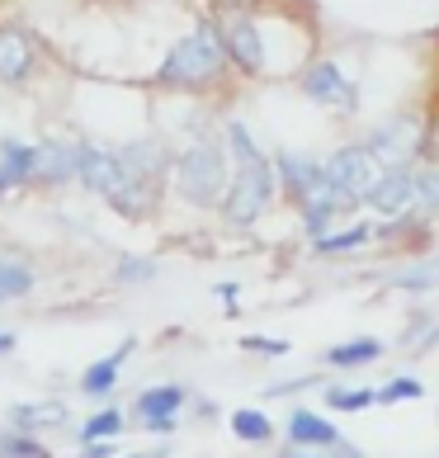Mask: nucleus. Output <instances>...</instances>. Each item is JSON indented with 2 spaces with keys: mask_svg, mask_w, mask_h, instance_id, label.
<instances>
[{
  "mask_svg": "<svg viewBox=\"0 0 439 458\" xmlns=\"http://www.w3.org/2000/svg\"><path fill=\"white\" fill-rule=\"evenodd\" d=\"M223 66L227 53H223V38H217V24H198L165 53V62L156 66V81L171 90H198L223 76Z\"/></svg>",
  "mask_w": 439,
  "mask_h": 458,
  "instance_id": "nucleus-1",
  "label": "nucleus"
},
{
  "mask_svg": "<svg viewBox=\"0 0 439 458\" xmlns=\"http://www.w3.org/2000/svg\"><path fill=\"white\" fill-rule=\"evenodd\" d=\"M118 161H123V184L109 194V203L123 217H147V208L156 203L161 184H165V151L156 142H132L128 151H118Z\"/></svg>",
  "mask_w": 439,
  "mask_h": 458,
  "instance_id": "nucleus-2",
  "label": "nucleus"
},
{
  "mask_svg": "<svg viewBox=\"0 0 439 458\" xmlns=\"http://www.w3.org/2000/svg\"><path fill=\"white\" fill-rule=\"evenodd\" d=\"M175 190H180L184 203H194V208H217L223 190H227V151L208 138L184 147L180 161H175Z\"/></svg>",
  "mask_w": 439,
  "mask_h": 458,
  "instance_id": "nucleus-3",
  "label": "nucleus"
},
{
  "mask_svg": "<svg viewBox=\"0 0 439 458\" xmlns=\"http://www.w3.org/2000/svg\"><path fill=\"white\" fill-rule=\"evenodd\" d=\"M269 199H274V161L265 151H256V157L236 161V175H227V190L217 208H223L232 227H250L269 208Z\"/></svg>",
  "mask_w": 439,
  "mask_h": 458,
  "instance_id": "nucleus-4",
  "label": "nucleus"
},
{
  "mask_svg": "<svg viewBox=\"0 0 439 458\" xmlns=\"http://www.w3.org/2000/svg\"><path fill=\"white\" fill-rule=\"evenodd\" d=\"M217 38H223V53L227 62H236L246 76H260L265 72V38L250 14H227L223 24H217Z\"/></svg>",
  "mask_w": 439,
  "mask_h": 458,
  "instance_id": "nucleus-5",
  "label": "nucleus"
},
{
  "mask_svg": "<svg viewBox=\"0 0 439 458\" xmlns=\"http://www.w3.org/2000/svg\"><path fill=\"white\" fill-rule=\"evenodd\" d=\"M374 213H383V217H397V213H407L411 203H416V175L407 171V165H393V171H383V175H374V184L359 194Z\"/></svg>",
  "mask_w": 439,
  "mask_h": 458,
  "instance_id": "nucleus-6",
  "label": "nucleus"
},
{
  "mask_svg": "<svg viewBox=\"0 0 439 458\" xmlns=\"http://www.w3.org/2000/svg\"><path fill=\"white\" fill-rule=\"evenodd\" d=\"M302 90H308V99H317V105H331V109H354V105H359V90H354V81H350L335 62L308 66V76H302Z\"/></svg>",
  "mask_w": 439,
  "mask_h": 458,
  "instance_id": "nucleus-7",
  "label": "nucleus"
},
{
  "mask_svg": "<svg viewBox=\"0 0 439 458\" xmlns=\"http://www.w3.org/2000/svg\"><path fill=\"white\" fill-rule=\"evenodd\" d=\"M76 180L86 184L90 194L109 199V194L118 190V184H123V161H118V151H105V147H90V142H80Z\"/></svg>",
  "mask_w": 439,
  "mask_h": 458,
  "instance_id": "nucleus-8",
  "label": "nucleus"
},
{
  "mask_svg": "<svg viewBox=\"0 0 439 458\" xmlns=\"http://www.w3.org/2000/svg\"><path fill=\"white\" fill-rule=\"evenodd\" d=\"M322 171H326V180L335 184V190H345V194H354V199H359L368 184H374V175H378V171H374V151H368V147L335 151Z\"/></svg>",
  "mask_w": 439,
  "mask_h": 458,
  "instance_id": "nucleus-9",
  "label": "nucleus"
},
{
  "mask_svg": "<svg viewBox=\"0 0 439 458\" xmlns=\"http://www.w3.org/2000/svg\"><path fill=\"white\" fill-rule=\"evenodd\" d=\"M33 62H38V53H33V38L24 29H0V86H20V81H29Z\"/></svg>",
  "mask_w": 439,
  "mask_h": 458,
  "instance_id": "nucleus-10",
  "label": "nucleus"
},
{
  "mask_svg": "<svg viewBox=\"0 0 439 458\" xmlns=\"http://www.w3.org/2000/svg\"><path fill=\"white\" fill-rule=\"evenodd\" d=\"M76 161H80V147H76V142L33 147V180H43V184H66V180H76Z\"/></svg>",
  "mask_w": 439,
  "mask_h": 458,
  "instance_id": "nucleus-11",
  "label": "nucleus"
},
{
  "mask_svg": "<svg viewBox=\"0 0 439 458\" xmlns=\"http://www.w3.org/2000/svg\"><path fill=\"white\" fill-rule=\"evenodd\" d=\"M29 180H33V147L14 142V138H0V194L20 190Z\"/></svg>",
  "mask_w": 439,
  "mask_h": 458,
  "instance_id": "nucleus-12",
  "label": "nucleus"
},
{
  "mask_svg": "<svg viewBox=\"0 0 439 458\" xmlns=\"http://www.w3.org/2000/svg\"><path fill=\"white\" fill-rule=\"evenodd\" d=\"M274 180H283V190H289L293 199H302L317 180H322V165H317L312 157H298V151H279L274 157Z\"/></svg>",
  "mask_w": 439,
  "mask_h": 458,
  "instance_id": "nucleus-13",
  "label": "nucleus"
},
{
  "mask_svg": "<svg viewBox=\"0 0 439 458\" xmlns=\"http://www.w3.org/2000/svg\"><path fill=\"white\" fill-rule=\"evenodd\" d=\"M132 345H138V341H123L114 354H105V360H95V364L86 369V378H80V393H86V397H105L109 387L118 383V369H123V360L132 354Z\"/></svg>",
  "mask_w": 439,
  "mask_h": 458,
  "instance_id": "nucleus-14",
  "label": "nucleus"
},
{
  "mask_svg": "<svg viewBox=\"0 0 439 458\" xmlns=\"http://www.w3.org/2000/svg\"><path fill=\"white\" fill-rule=\"evenodd\" d=\"M289 439L293 445H341V430L331 426V420H322L317 411H298L289 416Z\"/></svg>",
  "mask_w": 439,
  "mask_h": 458,
  "instance_id": "nucleus-15",
  "label": "nucleus"
},
{
  "mask_svg": "<svg viewBox=\"0 0 439 458\" xmlns=\"http://www.w3.org/2000/svg\"><path fill=\"white\" fill-rule=\"evenodd\" d=\"M180 402H184V387L175 383H161V387H147V393L138 397V416H175L180 411Z\"/></svg>",
  "mask_w": 439,
  "mask_h": 458,
  "instance_id": "nucleus-16",
  "label": "nucleus"
},
{
  "mask_svg": "<svg viewBox=\"0 0 439 458\" xmlns=\"http://www.w3.org/2000/svg\"><path fill=\"white\" fill-rule=\"evenodd\" d=\"M383 354V341H374V335H359V341H350V345H335L326 350V360L335 369H354V364H374Z\"/></svg>",
  "mask_w": 439,
  "mask_h": 458,
  "instance_id": "nucleus-17",
  "label": "nucleus"
},
{
  "mask_svg": "<svg viewBox=\"0 0 439 458\" xmlns=\"http://www.w3.org/2000/svg\"><path fill=\"white\" fill-rule=\"evenodd\" d=\"M232 435H236V439H246V445H265V439L274 435V426H269V416H265V411L246 406V411H236V416H232Z\"/></svg>",
  "mask_w": 439,
  "mask_h": 458,
  "instance_id": "nucleus-18",
  "label": "nucleus"
},
{
  "mask_svg": "<svg viewBox=\"0 0 439 458\" xmlns=\"http://www.w3.org/2000/svg\"><path fill=\"white\" fill-rule=\"evenodd\" d=\"M29 288H33V269L24 260H0V302L24 298Z\"/></svg>",
  "mask_w": 439,
  "mask_h": 458,
  "instance_id": "nucleus-19",
  "label": "nucleus"
},
{
  "mask_svg": "<svg viewBox=\"0 0 439 458\" xmlns=\"http://www.w3.org/2000/svg\"><path fill=\"white\" fill-rule=\"evenodd\" d=\"M368 232H374L368 223H354L350 232H322V236H317V250H326V256H331V250H354V246L368 242Z\"/></svg>",
  "mask_w": 439,
  "mask_h": 458,
  "instance_id": "nucleus-20",
  "label": "nucleus"
},
{
  "mask_svg": "<svg viewBox=\"0 0 439 458\" xmlns=\"http://www.w3.org/2000/svg\"><path fill=\"white\" fill-rule=\"evenodd\" d=\"M118 430H123V411H99L80 426V439H114Z\"/></svg>",
  "mask_w": 439,
  "mask_h": 458,
  "instance_id": "nucleus-21",
  "label": "nucleus"
},
{
  "mask_svg": "<svg viewBox=\"0 0 439 458\" xmlns=\"http://www.w3.org/2000/svg\"><path fill=\"white\" fill-rule=\"evenodd\" d=\"M416 203L426 213H439V165H426V171L416 175Z\"/></svg>",
  "mask_w": 439,
  "mask_h": 458,
  "instance_id": "nucleus-22",
  "label": "nucleus"
},
{
  "mask_svg": "<svg viewBox=\"0 0 439 458\" xmlns=\"http://www.w3.org/2000/svg\"><path fill=\"white\" fill-rule=\"evenodd\" d=\"M326 402L335 411H364V406H374V393H364V387H331Z\"/></svg>",
  "mask_w": 439,
  "mask_h": 458,
  "instance_id": "nucleus-23",
  "label": "nucleus"
},
{
  "mask_svg": "<svg viewBox=\"0 0 439 458\" xmlns=\"http://www.w3.org/2000/svg\"><path fill=\"white\" fill-rule=\"evenodd\" d=\"M420 393H426V387H420L416 378H397V383H387L383 393H374V402H407V397L416 402Z\"/></svg>",
  "mask_w": 439,
  "mask_h": 458,
  "instance_id": "nucleus-24",
  "label": "nucleus"
},
{
  "mask_svg": "<svg viewBox=\"0 0 439 458\" xmlns=\"http://www.w3.org/2000/svg\"><path fill=\"white\" fill-rule=\"evenodd\" d=\"M0 458H47V454H43V445H33V439L14 435V439H5V445H0Z\"/></svg>",
  "mask_w": 439,
  "mask_h": 458,
  "instance_id": "nucleus-25",
  "label": "nucleus"
},
{
  "mask_svg": "<svg viewBox=\"0 0 439 458\" xmlns=\"http://www.w3.org/2000/svg\"><path fill=\"white\" fill-rule=\"evenodd\" d=\"M14 416H20V426H29V420H53V426H57V420H62L66 411L53 402V406H24V411H14Z\"/></svg>",
  "mask_w": 439,
  "mask_h": 458,
  "instance_id": "nucleus-26",
  "label": "nucleus"
},
{
  "mask_svg": "<svg viewBox=\"0 0 439 458\" xmlns=\"http://www.w3.org/2000/svg\"><path fill=\"white\" fill-rule=\"evenodd\" d=\"M241 350H256V354H289V341H265V335H246Z\"/></svg>",
  "mask_w": 439,
  "mask_h": 458,
  "instance_id": "nucleus-27",
  "label": "nucleus"
},
{
  "mask_svg": "<svg viewBox=\"0 0 439 458\" xmlns=\"http://www.w3.org/2000/svg\"><path fill=\"white\" fill-rule=\"evenodd\" d=\"M156 269H151V260H123L118 265V279H151Z\"/></svg>",
  "mask_w": 439,
  "mask_h": 458,
  "instance_id": "nucleus-28",
  "label": "nucleus"
},
{
  "mask_svg": "<svg viewBox=\"0 0 439 458\" xmlns=\"http://www.w3.org/2000/svg\"><path fill=\"white\" fill-rule=\"evenodd\" d=\"M109 454H114L109 439H86V454H80V458H109Z\"/></svg>",
  "mask_w": 439,
  "mask_h": 458,
  "instance_id": "nucleus-29",
  "label": "nucleus"
},
{
  "mask_svg": "<svg viewBox=\"0 0 439 458\" xmlns=\"http://www.w3.org/2000/svg\"><path fill=\"white\" fill-rule=\"evenodd\" d=\"M171 449H147V454H132V458H165Z\"/></svg>",
  "mask_w": 439,
  "mask_h": 458,
  "instance_id": "nucleus-30",
  "label": "nucleus"
},
{
  "mask_svg": "<svg viewBox=\"0 0 439 458\" xmlns=\"http://www.w3.org/2000/svg\"><path fill=\"white\" fill-rule=\"evenodd\" d=\"M298 458H312V454H298Z\"/></svg>",
  "mask_w": 439,
  "mask_h": 458,
  "instance_id": "nucleus-31",
  "label": "nucleus"
}]
</instances>
